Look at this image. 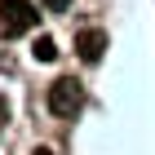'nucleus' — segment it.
I'll list each match as a JSON object with an SVG mask.
<instances>
[{"mask_svg":"<svg viewBox=\"0 0 155 155\" xmlns=\"http://www.w3.org/2000/svg\"><path fill=\"white\" fill-rule=\"evenodd\" d=\"M40 22V9L31 0H0V31L5 36H22Z\"/></svg>","mask_w":155,"mask_h":155,"instance_id":"1","label":"nucleus"},{"mask_svg":"<svg viewBox=\"0 0 155 155\" xmlns=\"http://www.w3.org/2000/svg\"><path fill=\"white\" fill-rule=\"evenodd\" d=\"M80 102H84V89L71 80V75H62V80L49 84V111H53V115H75Z\"/></svg>","mask_w":155,"mask_h":155,"instance_id":"2","label":"nucleus"},{"mask_svg":"<svg viewBox=\"0 0 155 155\" xmlns=\"http://www.w3.org/2000/svg\"><path fill=\"white\" fill-rule=\"evenodd\" d=\"M75 53H80L84 62H102V53H107V31H97V27L75 31Z\"/></svg>","mask_w":155,"mask_h":155,"instance_id":"3","label":"nucleus"},{"mask_svg":"<svg viewBox=\"0 0 155 155\" xmlns=\"http://www.w3.org/2000/svg\"><path fill=\"white\" fill-rule=\"evenodd\" d=\"M31 53H36V62H53V58H58V45H53L49 36H40L36 45H31Z\"/></svg>","mask_w":155,"mask_h":155,"instance_id":"4","label":"nucleus"},{"mask_svg":"<svg viewBox=\"0 0 155 155\" xmlns=\"http://www.w3.org/2000/svg\"><path fill=\"white\" fill-rule=\"evenodd\" d=\"M40 5H45L49 13H62V9H67V5H71V0H40Z\"/></svg>","mask_w":155,"mask_h":155,"instance_id":"5","label":"nucleus"},{"mask_svg":"<svg viewBox=\"0 0 155 155\" xmlns=\"http://www.w3.org/2000/svg\"><path fill=\"white\" fill-rule=\"evenodd\" d=\"M5 120H9V102L0 97V124H5Z\"/></svg>","mask_w":155,"mask_h":155,"instance_id":"6","label":"nucleus"},{"mask_svg":"<svg viewBox=\"0 0 155 155\" xmlns=\"http://www.w3.org/2000/svg\"><path fill=\"white\" fill-rule=\"evenodd\" d=\"M31 155H58V151H49V146H36V151H31Z\"/></svg>","mask_w":155,"mask_h":155,"instance_id":"7","label":"nucleus"}]
</instances>
